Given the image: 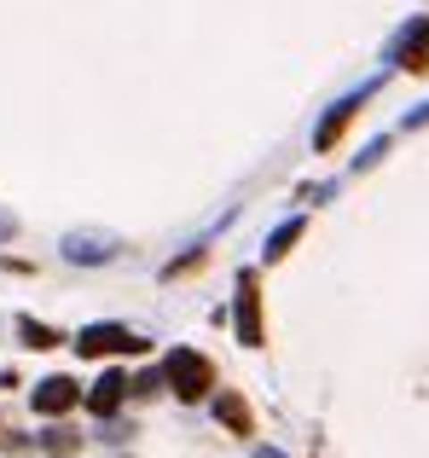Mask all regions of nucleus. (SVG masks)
<instances>
[{
    "instance_id": "nucleus-7",
    "label": "nucleus",
    "mask_w": 429,
    "mask_h": 458,
    "mask_svg": "<svg viewBox=\"0 0 429 458\" xmlns=\"http://www.w3.org/2000/svg\"><path fill=\"white\" fill-rule=\"evenodd\" d=\"M122 394H128V377H116V371H105V377H99V383L88 389V406H93L99 418H111L116 406H122Z\"/></svg>"
},
{
    "instance_id": "nucleus-10",
    "label": "nucleus",
    "mask_w": 429,
    "mask_h": 458,
    "mask_svg": "<svg viewBox=\"0 0 429 458\" xmlns=\"http://www.w3.org/2000/svg\"><path fill=\"white\" fill-rule=\"evenodd\" d=\"M18 336H23V343H29V348H53V343H58V331H53V325L29 319V313H23V319H18Z\"/></svg>"
},
{
    "instance_id": "nucleus-2",
    "label": "nucleus",
    "mask_w": 429,
    "mask_h": 458,
    "mask_svg": "<svg viewBox=\"0 0 429 458\" xmlns=\"http://www.w3.org/2000/svg\"><path fill=\"white\" fill-rule=\"evenodd\" d=\"M146 348V336L128 331V325H88V331L76 336V354L99 360V354H139Z\"/></svg>"
},
{
    "instance_id": "nucleus-13",
    "label": "nucleus",
    "mask_w": 429,
    "mask_h": 458,
    "mask_svg": "<svg viewBox=\"0 0 429 458\" xmlns=\"http://www.w3.org/2000/svg\"><path fill=\"white\" fill-rule=\"evenodd\" d=\"M12 233H18V221H12V215H6V209H0V244H6V238H12Z\"/></svg>"
},
{
    "instance_id": "nucleus-12",
    "label": "nucleus",
    "mask_w": 429,
    "mask_h": 458,
    "mask_svg": "<svg viewBox=\"0 0 429 458\" xmlns=\"http://www.w3.org/2000/svg\"><path fill=\"white\" fill-rule=\"evenodd\" d=\"M41 447H46V453H58V458H70V453H76V447H81V441H76V436H70V429H53V436H46V441H41Z\"/></svg>"
},
{
    "instance_id": "nucleus-8",
    "label": "nucleus",
    "mask_w": 429,
    "mask_h": 458,
    "mask_svg": "<svg viewBox=\"0 0 429 458\" xmlns=\"http://www.w3.org/2000/svg\"><path fill=\"white\" fill-rule=\"evenodd\" d=\"M360 99H366V88H360V93H349V99H342V105H331V116H325V123H319V134H314V146H319V151H325L331 140L342 134V123H349V116H354V105H360Z\"/></svg>"
},
{
    "instance_id": "nucleus-4",
    "label": "nucleus",
    "mask_w": 429,
    "mask_h": 458,
    "mask_svg": "<svg viewBox=\"0 0 429 458\" xmlns=\"http://www.w3.org/2000/svg\"><path fill=\"white\" fill-rule=\"evenodd\" d=\"M232 319H238V336H244V348H261V291H256V273H244V279H238Z\"/></svg>"
},
{
    "instance_id": "nucleus-11",
    "label": "nucleus",
    "mask_w": 429,
    "mask_h": 458,
    "mask_svg": "<svg viewBox=\"0 0 429 458\" xmlns=\"http://www.w3.org/2000/svg\"><path fill=\"white\" fill-rule=\"evenodd\" d=\"M296 233H302V221H284V226H279V233H273V238H267V261H279V256H284V250H290V244H296Z\"/></svg>"
},
{
    "instance_id": "nucleus-3",
    "label": "nucleus",
    "mask_w": 429,
    "mask_h": 458,
    "mask_svg": "<svg viewBox=\"0 0 429 458\" xmlns=\"http://www.w3.org/2000/svg\"><path fill=\"white\" fill-rule=\"evenodd\" d=\"M389 64H400V70H424L429 64V18H412L407 30L389 41Z\"/></svg>"
},
{
    "instance_id": "nucleus-6",
    "label": "nucleus",
    "mask_w": 429,
    "mask_h": 458,
    "mask_svg": "<svg viewBox=\"0 0 429 458\" xmlns=\"http://www.w3.org/2000/svg\"><path fill=\"white\" fill-rule=\"evenodd\" d=\"M76 401H81V389L70 377H46L41 389H35V412H46V418H53V412H70Z\"/></svg>"
},
{
    "instance_id": "nucleus-9",
    "label": "nucleus",
    "mask_w": 429,
    "mask_h": 458,
    "mask_svg": "<svg viewBox=\"0 0 429 458\" xmlns=\"http://www.w3.org/2000/svg\"><path fill=\"white\" fill-rule=\"evenodd\" d=\"M214 418H221L226 429H238V436H249V406L238 401V394H221V401H214Z\"/></svg>"
},
{
    "instance_id": "nucleus-5",
    "label": "nucleus",
    "mask_w": 429,
    "mask_h": 458,
    "mask_svg": "<svg viewBox=\"0 0 429 458\" xmlns=\"http://www.w3.org/2000/svg\"><path fill=\"white\" fill-rule=\"evenodd\" d=\"M111 256H116V238H99V233H70L64 238V261H76V267H99Z\"/></svg>"
},
{
    "instance_id": "nucleus-1",
    "label": "nucleus",
    "mask_w": 429,
    "mask_h": 458,
    "mask_svg": "<svg viewBox=\"0 0 429 458\" xmlns=\"http://www.w3.org/2000/svg\"><path fill=\"white\" fill-rule=\"evenodd\" d=\"M209 377H214V366L204 354H192V348H174L169 360H163V383H169L181 401H198V394H209Z\"/></svg>"
}]
</instances>
